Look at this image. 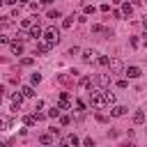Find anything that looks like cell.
<instances>
[{
  "mask_svg": "<svg viewBox=\"0 0 147 147\" xmlns=\"http://www.w3.org/2000/svg\"><path fill=\"white\" fill-rule=\"evenodd\" d=\"M90 103H92L94 108H103V106H108V101H106V90L92 87V90H90Z\"/></svg>",
  "mask_w": 147,
  "mask_h": 147,
  "instance_id": "cell-1",
  "label": "cell"
},
{
  "mask_svg": "<svg viewBox=\"0 0 147 147\" xmlns=\"http://www.w3.org/2000/svg\"><path fill=\"white\" fill-rule=\"evenodd\" d=\"M41 37L46 39V44H48V46H53V44H57V41H60V30H57V28H48Z\"/></svg>",
  "mask_w": 147,
  "mask_h": 147,
  "instance_id": "cell-2",
  "label": "cell"
},
{
  "mask_svg": "<svg viewBox=\"0 0 147 147\" xmlns=\"http://www.w3.org/2000/svg\"><path fill=\"white\" fill-rule=\"evenodd\" d=\"M108 67H110V71H113V74H122V71H124V64H122V60H119V57L108 60Z\"/></svg>",
  "mask_w": 147,
  "mask_h": 147,
  "instance_id": "cell-3",
  "label": "cell"
},
{
  "mask_svg": "<svg viewBox=\"0 0 147 147\" xmlns=\"http://www.w3.org/2000/svg\"><path fill=\"white\" fill-rule=\"evenodd\" d=\"M124 74H126L129 78H140V74H142V71H140L138 67H126V69H124Z\"/></svg>",
  "mask_w": 147,
  "mask_h": 147,
  "instance_id": "cell-4",
  "label": "cell"
},
{
  "mask_svg": "<svg viewBox=\"0 0 147 147\" xmlns=\"http://www.w3.org/2000/svg\"><path fill=\"white\" fill-rule=\"evenodd\" d=\"M126 110H129L126 106H115V108L110 110V115H113V117H124V115H126Z\"/></svg>",
  "mask_w": 147,
  "mask_h": 147,
  "instance_id": "cell-5",
  "label": "cell"
},
{
  "mask_svg": "<svg viewBox=\"0 0 147 147\" xmlns=\"http://www.w3.org/2000/svg\"><path fill=\"white\" fill-rule=\"evenodd\" d=\"M11 129V119L7 115H0V131H9Z\"/></svg>",
  "mask_w": 147,
  "mask_h": 147,
  "instance_id": "cell-6",
  "label": "cell"
},
{
  "mask_svg": "<svg viewBox=\"0 0 147 147\" xmlns=\"http://www.w3.org/2000/svg\"><path fill=\"white\" fill-rule=\"evenodd\" d=\"M60 142H62V145H74V147H76V145H78V138H76L74 133H69V136H64Z\"/></svg>",
  "mask_w": 147,
  "mask_h": 147,
  "instance_id": "cell-7",
  "label": "cell"
},
{
  "mask_svg": "<svg viewBox=\"0 0 147 147\" xmlns=\"http://www.w3.org/2000/svg\"><path fill=\"white\" fill-rule=\"evenodd\" d=\"M9 46H11V53L14 55H21L23 53V44L21 41H9Z\"/></svg>",
  "mask_w": 147,
  "mask_h": 147,
  "instance_id": "cell-8",
  "label": "cell"
},
{
  "mask_svg": "<svg viewBox=\"0 0 147 147\" xmlns=\"http://www.w3.org/2000/svg\"><path fill=\"white\" fill-rule=\"evenodd\" d=\"M41 34H44V32H41L39 25H32V28H30V37H32V39H39Z\"/></svg>",
  "mask_w": 147,
  "mask_h": 147,
  "instance_id": "cell-9",
  "label": "cell"
},
{
  "mask_svg": "<svg viewBox=\"0 0 147 147\" xmlns=\"http://www.w3.org/2000/svg\"><path fill=\"white\" fill-rule=\"evenodd\" d=\"M110 83V76H106V74H101V76H96V85H101V87H106Z\"/></svg>",
  "mask_w": 147,
  "mask_h": 147,
  "instance_id": "cell-10",
  "label": "cell"
},
{
  "mask_svg": "<svg viewBox=\"0 0 147 147\" xmlns=\"http://www.w3.org/2000/svg\"><path fill=\"white\" fill-rule=\"evenodd\" d=\"M21 94H23V99H25V96H28V99H30V96H34V92H32V87H30V85H23V87H21Z\"/></svg>",
  "mask_w": 147,
  "mask_h": 147,
  "instance_id": "cell-11",
  "label": "cell"
},
{
  "mask_svg": "<svg viewBox=\"0 0 147 147\" xmlns=\"http://www.w3.org/2000/svg\"><path fill=\"white\" fill-rule=\"evenodd\" d=\"M133 122H136V124H142V122H145V113H142V110H136V113H133Z\"/></svg>",
  "mask_w": 147,
  "mask_h": 147,
  "instance_id": "cell-12",
  "label": "cell"
},
{
  "mask_svg": "<svg viewBox=\"0 0 147 147\" xmlns=\"http://www.w3.org/2000/svg\"><path fill=\"white\" fill-rule=\"evenodd\" d=\"M48 44H37V48H34V53H39V55H44V53H48Z\"/></svg>",
  "mask_w": 147,
  "mask_h": 147,
  "instance_id": "cell-13",
  "label": "cell"
},
{
  "mask_svg": "<svg viewBox=\"0 0 147 147\" xmlns=\"http://www.w3.org/2000/svg\"><path fill=\"white\" fill-rule=\"evenodd\" d=\"M94 55H96V51H92V48H87V51H83V60H85V62H90V60H92Z\"/></svg>",
  "mask_w": 147,
  "mask_h": 147,
  "instance_id": "cell-14",
  "label": "cell"
},
{
  "mask_svg": "<svg viewBox=\"0 0 147 147\" xmlns=\"http://www.w3.org/2000/svg\"><path fill=\"white\" fill-rule=\"evenodd\" d=\"M0 25H2V28H9V25H11V16H2V18H0Z\"/></svg>",
  "mask_w": 147,
  "mask_h": 147,
  "instance_id": "cell-15",
  "label": "cell"
},
{
  "mask_svg": "<svg viewBox=\"0 0 147 147\" xmlns=\"http://www.w3.org/2000/svg\"><path fill=\"white\" fill-rule=\"evenodd\" d=\"M60 115V106H53L51 110H48V117H57Z\"/></svg>",
  "mask_w": 147,
  "mask_h": 147,
  "instance_id": "cell-16",
  "label": "cell"
},
{
  "mask_svg": "<svg viewBox=\"0 0 147 147\" xmlns=\"http://www.w3.org/2000/svg\"><path fill=\"white\" fill-rule=\"evenodd\" d=\"M30 83H32V85H37V83H41V74H32V78H30Z\"/></svg>",
  "mask_w": 147,
  "mask_h": 147,
  "instance_id": "cell-17",
  "label": "cell"
},
{
  "mask_svg": "<svg viewBox=\"0 0 147 147\" xmlns=\"http://www.w3.org/2000/svg\"><path fill=\"white\" fill-rule=\"evenodd\" d=\"M106 101H108V103H115V94H113L110 90H106Z\"/></svg>",
  "mask_w": 147,
  "mask_h": 147,
  "instance_id": "cell-18",
  "label": "cell"
},
{
  "mask_svg": "<svg viewBox=\"0 0 147 147\" xmlns=\"http://www.w3.org/2000/svg\"><path fill=\"white\" fill-rule=\"evenodd\" d=\"M39 142H44V145H51V142H53V136H41V138H39Z\"/></svg>",
  "mask_w": 147,
  "mask_h": 147,
  "instance_id": "cell-19",
  "label": "cell"
},
{
  "mask_svg": "<svg viewBox=\"0 0 147 147\" xmlns=\"http://www.w3.org/2000/svg\"><path fill=\"white\" fill-rule=\"evenodd\" d=\"M23 122H25V124H28V126H32V124H34V122H37V119H34V115H28V117H25V119H23Z\"/></svg>",
  "mask_w": 147,
  "mask_h": 147,
  "instance_id": "cell-20",
  "label": "cell"
},
{
  "mask_svg": "<svg viewBox=\"0 0 147 147\" xmlns=\"http://www.w3.org/2000/svg\"><path fill=\"white\" fill-rule=\"evenodd\" d=\"M21 64H23V67H30V64H32V57H23Z\"/></svg>",
  "mask_w": 147,
  "mask_h": 147,
  "instance_id": "cell-21",
  "label": "cell"
},
{
  "mask_svg": "<svg viewBox=\"0 0 147 147\" xmlns=\"http://www.w3.org/2000/svg\"><path fill=\"white\" fill-rule=\"evenodd\" d=\"M117 87H122V90H126V87H129V83H126V80L122 78V80H117Z\"/></svg>",
  "mask_w": 147,
  "mask_h": 147,
  "instance_id": "cell-22",
  "label": "cell"
},
{
  "mask_svg": "<svg viewBox=\"0 0 147 147\" xmlns=\"http://www.w3.org/2000/svg\"><path fill=\"white\" fill-rule=\"evenodd\" d=\"M122 9H124V14H131V5H129V2H124V5H122Z\"/></svg>",
  "mask_w": 147,
  "mask_h": 147,
  "instance_id": "cell-23",
  "label": "cell"
},
{
  "mask_svg": "<svg viewBox=\"0 0 147 147\" xmlns=\"http://www.w3.org/2000/svg\"><path fill=\"white\" fill-rule=\"evenodd\" d=\"M34 119H37V122H41V119H46V115H44V113H34Z\"/></svg>",
  "mask_w": 147,
  "mask_h": 147,
  "instance_id": "cell-24",
  "label": "cell"
},
{
  "mask_svg": "<svg viewBox=\"0 0 147 147\" xmlns=\"http://www.w3.org/2000/svg\"><path fill=\"white\" fill-rule=\"evenodd\" d=\"M0 44H9V37H7V34H2V32H0Z\"/></svg>",
  "mask_w": 147,
  "mask_h": 147,
  "instance_id": "cell-25",
  "label": "cell"
},
{
  "mask_svg": "<svg viewBox=\"0 0 147 147\" xmlns=\"http://www.w3.org/2000/svg\"><path fill=\"white\" fill-rule=\"evenodd\" d=\"M62 25H64V28H71V25H74V21H71V18H64V23H62Z\"/></svg>",
  "mask_w": 147,
  "mask_h": 147,
  "instance_id": "cell-26",
  "label": "cell"
},
{
  "mask_svg": "<svg viewBox=\"0 0 147 147\" xmlns=\"http://www.w3.org/2000/svg\"><path fill=\"white\" fill-rule=\"evenodd\" d=\"M96 62H99V64H108V57H106V55H101V57H99Z\"/></svg>",
  "mask_w": 147,
  "mask_h": 147,
  "instance_id": "cell-27",
  "label": "cell"
},
{
  "mask_svg": "<svg viewBox=\"0 0 147 147\" xmlns=\"http://www.w3.org/2000/svg\"><path fill=\"white\" fill-rule=\"evenodd\" d=\"M18 2H23V5H28V0H18Z\"/></svg>",
  "mask_w": 147,
  "mask_h": 147,
  "instance_id": "cell-28",
  "label": "cell"
},
{
  "mask_svg": "<svg viewBox=\"0 0 147 147\" xmlns=\"http://www.w3.org/2000/svg\"><path fill=\"white\" fill-rule=\"evenodd\" d=\"M145 30H147V21H145Z\"/></svg>",
  "mask_w": 147,
  "mask_h": 147,
  "instance_id": "cell-29",
  "label": "cell"
}]
</instances>
